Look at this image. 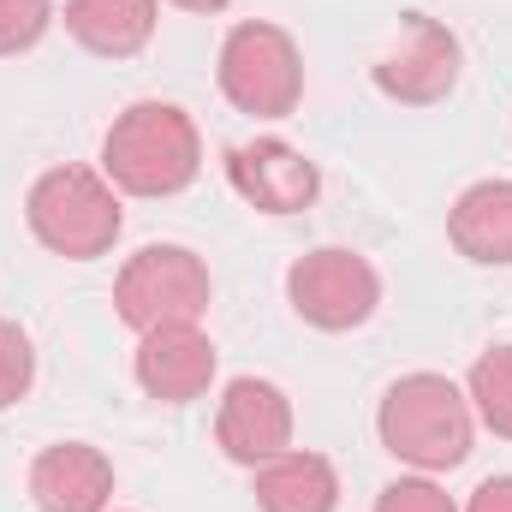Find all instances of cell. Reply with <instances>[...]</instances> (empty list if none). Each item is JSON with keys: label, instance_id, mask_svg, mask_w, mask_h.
Instances as JSON below:
<instances>
[{"label": "cell", "instance_id": "cell-1", "mask_svg": "<svg viewBox=\"0 0 512 512\" xmlns=\"http://www.w3.org/2000/svg\"><path fill=\"white\" fill-rule=\"evenodd\" d=\"M102 173L126 197H179L203 173V137L179 102H131L102 137Z\"/></svg>", "mask_w": 512, "mask_h": 512}, {"label": "cell", "instance_id": "cell-2", "mask_svg": "<svg viewBox=\"0 0 512 512\" xmlns=\"http://www.w3.org/2000/svg\"><path fill=\"white\" fill-rule=\"evenodd\" d=\"M376 435H382V447L399 465L435 477V471H459L471 459L477 411H471V399L447 382V376L417 370V376H399L382 393Z\"/></svg>", "mask_w": 512, "mask_h": 512}, {"label": "cell", "instance_id": "cell-3", "mask_svg": "<svg viewBox=\"0 0 512 512\" xmlns=\"http://www.w3.org/2000/svg\"><path fill=\"white\" fill-rule=\"evenodd\" d=\"M24 221L36 233V245H48L66 262H96V256L114 251L126 215H120V191L108 185V173L96 167H48L30 197H24Z\"/></svg>", "mask_w": 512, "mask_h": 512}, {"label": "cell", "instance_id": "cell-4", "mask_svg": "<svg viewBox=\"0 0 512 512\" xmlns=\"http://www.w3.org/2000/svg\"><path fill=\"white\" fill-rule=\"evenodd\" d=\"M215 78H221V96L251 120H292L298 102H304V54L268 18L227 30Z\"/></svg>", "mask_w": 512, "mask_h": 512}, {"label": "cell", "instance_id": "cell-5", "mask_svg": "<svg viewBox=\"0 0 512 512\" xmlns=\"http://www.w3.org/2000/svg\"><path fill=\"white\" fill-rule=\"evenodd\" d=\"M209 298H215L209 262L185 245H143L137 256H126V268L114 280V310L137 334L173 328V322H203Z\"/></svg>", "mask_w": 512, "mask_h": 512}, {"label": "cell", "instance_id": "cell-6", "mask_svg": "<svg viewBox=\"0 0 512 512\" xmlns=\"http://www.w3.org/2000/svg\"><path fill=\"white\" fill-rule=\"evenodd\" d=\"M286 298H292L298 322H310L322 334H352L376 316L382 274L370 268V256L328 245V251H310L286 268Z\"/></svg>", "mask_w": 512, "mask_h": 512}, {"label": "cell", "instance_id": "cell-7", "mask_svg": "<svg viewBox=\"0 0 512 512\" xmlns=\"http://www.w3.org/2000/svg\"><path fill=\"white\" fill-rule=\"evenodd\" d=\"M459 36L447 24H435L429 12H405L399 18V42L376 60V90L399 108H435L453 96L459 84Z\"/></svg>", "mask_w": 512, "mask_h": 512}, {"label": "cell", "instance_id": "cell-8", "mask_svg": "<svg viewBox=\"0 0 512 512\" xmlns=\"http://www.w3.org/2000/svg\"><path fill=\"white\" fill-rule=\"evenodd\" d=\"M227 185L262 215H304L322 191V173L304 149L280 137H251L227 149Z\"/></svg>", "mask_w": 512, "mask_h": 512}, {"label": "cell", "instance_id": "cell-9", "mask_svg": "<svg viewBox=\"0 0 512 512\" xmlns=\"http://www.w3.org/2000/svg\"><path fill=\"white\" fill-rule=\"evenodd\" d=\"M215 441L233 465H268L292 447V399L262 376H239L221 393V411H215Z\"/></svg>", "mask_w": 512, "mask_h": 512}, {"label": "cell", "instance_id": "cell-10", "mask_svg": "<svg viewBox=\"0 0 512 512\" xmlns=\"http://www.w3.org/2000/svg\"><path fill=\"white\" fill-rule=\"evenodd\" d=\"M137 387L161 405H191L215 382V340L197 322H173V328H149L137 334Z\"/></svg>", "mask_w": 512, "mask_h": 512}, {"label": "cell", "instance_id": "cell-11", "mask_svg": "<svg viewBox=\"0 0 512 512\" xmlns=\"http://www.w3.org/2000/svg\"><path fill=\"white\" fill-rule=\"evenodd\" d=\"M30 501L42 512H108L114 465L90 441H54L30 459Z\"/></svg>", "mask_w": 512, "mask_h": 512}, {"label": "cell", "instance_id": "cell-12", "mask_svg": "<svg viewBox=\"0 0 512 512\" xmlns=\"http://www.w3.org/2000/svg\"><path fill=\"white\" fill-rule=\"evenodd\" d=\"M447 239L465 262L483 268H507L512 262V179H483L471 191H459L453 215H447Z\"/></svg>", "mask_w": 512, "mask_h": 512}, {"label": "cell", "instance_id": "cell-13", "mask_svg": "<svg viewBox=\"0 0 512 512\" xmlns=\"http://www.w3.org/2000/svg\"><path fill=\"white\" fill-rule=\"evenodd\" d=\"M256 507L262 512H340V471H334V459L286 447L280 459L256 465Z\"/></svg>", "mask_w": 512, "mask_h": 512}, {"label": "cell", "instance_id": "cell-14", "mask_svg": "<svg viewBox=\"0 0 512 512\" xmlns=\"http://www.w3.org/2000/svg\"><path fill=\"white\" fill-rule=\"evenodd\" d=\"M161 0H66V30L78 48L102 60H131L149 48Z\"/></svg>", "mask_w": 512, "mask_h": 512}, {"label": "cell", "instance_id": "cell-15", "mask_svg": "<svg viewBox=\"0 0 512 512\" xmlns=\"http://www.w3.org/2000/svg\"><path fill=\"white\" fill-rule=\"evenodd\" d=\"M471 411L477 423H489L501 441H512V346H495L471 364Z\"/></svg>", "mask_w": 512, "mask_h": 512}, {"label": "cell", "instance_id": "cell-16", "mask_svg": "<svg viewBox=\"0 0 512 512\" xmlns=\"http://www.w3.org/2000/svg\"><path fill=\"white\" fill-rule=\"evenodd\" d=\"M30 382H36V346H30V334L18 322L0 316V411L18 405L30 393Z\"/></svg>", "mask_w": 512, "mask_h": 512}, {"label": "cell", "instance_id": "cell-17", "mask_svg": "<svg viewBox=\"0 0 512 512\" xmlns=\"http://www.w3.org/2000/svg\"><path fill=\"white\" fill-rule=\"evenodd\" d=\"M54 24V0H0V54H30Z\"/></svg>", "mask_w": 512, "mask_h": 512}, {"label": "cell", "instance_id": "cell-18", "mask_svg": "<svg viewBox=\"0 0 512 512\" xmlns=\"http://www.w3.org/2000/svg\"><path fill=\"white\" fill-rule=\"evenodd\" d=\"M376 512H459V507H453V495H447L441 483H429V477H399V483H387L382 495H376Z\"/></svg>", "mask_w": 512, "mask_h": 512}, {"label": "cell", "instance_id": "cell-19", "mask_svg": "<svg viewBox=\"0 0 512 512\" xmlns=\"http://www.w3.org/2000/svg\"><path fill=\"white\" fill-rule=\"evenodd\" d=\"M465 512H512V477H489V483H477V495L465 501Z\"/></svg>", "mask_w": 512, "mask_h": 512}, {"label": "cell", "instance_id": "cell-20", "mask_svg": "<svg viewBox=\"0 0 512 512\" xmlns=\"http://www.w3.org/2000/svg\"><path fill=\"white\" fill-rule=\"evenodd\" d=\"M173 6H185V12H227L233 0H173Z\"/></svg>", "mask_w": 512, "mask_h": 512}]
</instances>
